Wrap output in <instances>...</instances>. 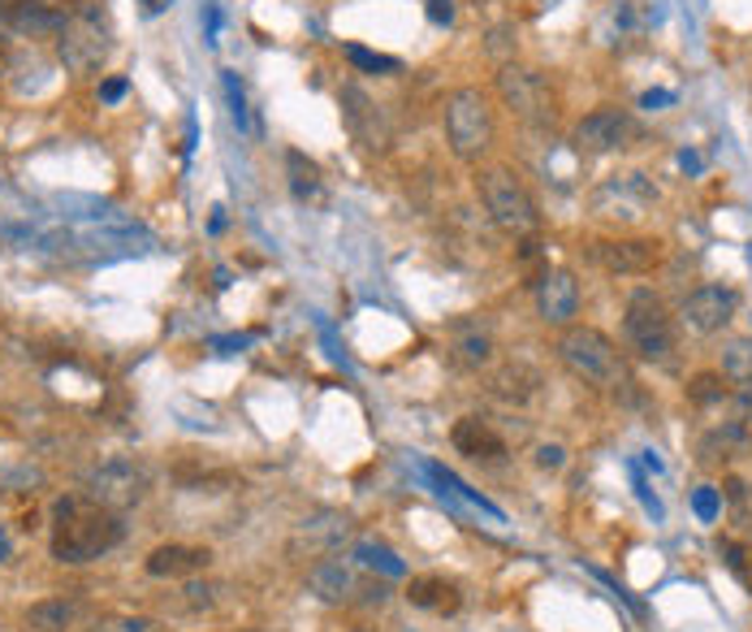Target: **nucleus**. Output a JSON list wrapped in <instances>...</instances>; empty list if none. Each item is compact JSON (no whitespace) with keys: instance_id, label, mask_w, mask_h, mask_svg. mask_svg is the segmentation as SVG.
Listing matches in <instances>:
<instances>
[{"instance_id":"26","label":"nucleus","mask_w":752,"mask_h":632,"mask_svg":"<svg viewBox=\"0 0 752 632\" xmlns=\"http://www.w3.org/2000/svg\"><path fill=\"white\" fill-rule=\"evenodd\" d=\"M347 61H351L354 70H363V74H399L402 70L399 56L372 53V49H363V44H347Z\"/></svg>"},{"instance_id":"21","label":"nucleus","mask_w":752,"mask_h":632,"mask_svg":"<svg viewBox=\"0 0 752 632\" xmlns=\"http://www.w3.org/2000/svg\"><path fill=\"white\" fill-rule=\"evenodd\" d=\"M78 611H83L78 598H44V602L27 607L22 624H27V632H65V629H74Z\"/></svg>"},{"instance_id":"3","label":"nucleus","mask_w":752,"mask_h":632,"mask_svg":"<svg viewBox=\"0 0 752 632\" xmlns=\"http://www.w3.org/2000/svg\"><path fill=\"white\" fill-rule=\"evenodd\" d=\"M442 126H446V144L458 160H480L494 148L498 135V108L489 101V92L480 87H458L442 105Z\"/></svg>"},{"instance_id":"13","label":"nucleus","mask_w":752,"mask_h":632,"mask_svg":"<svg viewBox=\"0 0 752 632\" xmlns=\"http://www.w3.org/2000/svg\"><path fill=\"white\" fill-rule=\"evenodd\" d=\"M307 589H311V598H320L329 607H342V602H351L354 593H359V572H354L351 559H342V555H320L307 568Z\"/></svg>"},{"instance_id":"20","label":"nucleus","mask_w":752,"mask_h":632,"mask_svg":"<svg viewBox=\"0 0 752 632\" xmlns=\"http://www.w3.org/2000/svg\"><path fill=\"white\" fill-rule=\"evenodd\" d=\"M489 390L498 394L501 403H515V408H523L537 390H541V372L532 369V365H523V360H515V365H501L494 372V381H489Z\"/></svg>"},{"instance_id":"32","label":"nucleus","mask_w":752,"mask_h":632,"mask_svg":"<svg viewBox=\"0 0 752 632\" xmlns=\"http://www.w3.org/2000/svg\"><path fill=\"white\" fill-rule=\"evenodd\" d=\"M126 96V78H104L100 83V101L104 105H117Z\"/></svg>"},{"instance_id":"4","label":"nucleus","mask_w":752,"mask_h":632,"mask_svg":"<svg viewBox=\"0 0 752 632\" xmlns=\"http://www.w3.org/2000/svg\"><path fill=\"white\" fill-rule=\"evenodd\" d=\"M558 356H562V365L575 377H584L593 386H605V390L627 386L623 351L614 347V338L602 334L597 325H566L562 338H558Z\"/></svg>"},{"instance_id":"14","label":"nucleus","mask_w":752,"mask_h":632,"mask_svg":"<svg viewBox=\"0 0 752 632\" xmlns=\"http://www.w3.org/2000/svg\"><path fill=\"white\" fill-rule=\"evenodd\" d=\"M537 313L546 325H571L580 313V282L571 268H550L541 282H537Z\"/></svg>"},{"instance_id":"8","label":"nucleus","mask_w":752,"mask_h":632,"mask_svg":"<svg viewBox=\"0 0 752 632\" xmlns=\"http://www.w3.org/2000/svg\"><path fill=\"white\" fill-rule=\"evenodd\" d=\"M87 498L121 516V512H130V507H139L148 498V468L135 464L130 455H113V460H104L100 468L92 473Z\"/></svg>"},{"instance_id":"35","label":"nucleus","mask_w":752,"mask_h":632,"mask_svg":"<svg viewBox=\"0 0 752 632\" xmlns=\"http://www.w3.org/2000/svg\"><path fill=\"white\" fill-rule=\"evenodd\" d=\"M0 563H13V546H9V533H0Z\"/></svg>"},{"instance_id":"22","label":"nucleus","mask_w":752,"mask_h":632,"mask_svg":"<svg viewBox=\"0 0 752 632\" xmlns=\"http://www.w3.org/2000/svg\"><path fill=\"white\" fill-rule=\"evenodd\" d=\"M221 87H225V105H230V122L239 135H260V122L247 105V87L239 78V70H221Z\"/></svg>"},{"instance_id":"12","label":"nucleus","mask_w":752,"mask_h":632,"mask_svg":"<svg viewBox=\"0 0 752 632\" xmlns=\"http://www.w3.org/2000/svg\"><path fill=\"white\" fill-rule=\"evenodd\" d=\"M740 308V295L731 286H697L688 299H684V325L697 329V334H722L731 325V316Z\"/></svg>"},{"instance_id":"15","label":"nucleus","mask_w":752,"mask_h":632,"mask_svg":"<svg viewBox=\"0 0 752 632\" xmlns=\"http://www.w3.org/2000/svg\"><path fill=\"white\" fill-rule=\"evenodd\" d=\"M451 442L458 455H467V460H476V464H498L506 460V438H501L494 421H485V417H458L451 429Z\"/></svg>"},{"instance_id":"19","label":"nucleus","mask_w":752,"mask_h":632,"mask_svg":"<svg viewBox=\"0 0 752 632\" xmlns=\"http://www.w3.org/2000/svg\"><path fill=\"white\" fill-rule=\"evenodd\" d=\"M406 602L420 607V611H433V615H454L463 598H458V584L446 577H411Z\"/></svg>"},{"instance_id":"34","label":"nucleus","mask_w":752,"mask_h":632,"mask_svg":"<svg viewBox=\"0 0 752 632\" xmlns=\"http://www.w3.org/2000/svg\"><path fill=\"white\" fill-rule=\"evenodd\" d=\"M735 408H740V417L752 421V381H740V390H735Z\"/></svg>"},{"instance_id":"9","label":"nucleus","mask_w":752,"mask_h":632,"mask_svg":"<svg viewBox=\"0 0 752 632\" xmlns=\"http://www.w3.org/2000/svg\"><path fill=\"white\" fill-rule=\"evenodd\" d=\"M632 139H636V122H632V113H623V108H614V105L584 113V117L575 122V130H571V144H575L580 152H589V157L623 152Z\"/></svg>"},{"instance_id":"31","label":"nucleus","mask_w":752,"mask_h":632,"mask_svg":"<svg viewBox=\"0 0 752 632\" xmlns=\"http://www.w3.org/2000/svg\"><path fill=\"white\" fill-rule=\"evenodd\" d=\"M428 22H433V27H451L454 0H428Z\"/></svg>"},{"instance_id":"36","label":"nucleus","mask_w":752,"mask_h":632,"mask_svg":"<svg viewBox=\"0 0 752 632\" xmlns=\"http://www.w3.org/2000/svg\"><path fill=\"white\" fill-rule=\"evenodd\" d=\"M640 105H645V108H653V105H670V96H666V92H649V96H645Z\"/></svg>"},{"instance_id":"39","label":"nucleus","mask_w":752,"mask_h":632,"mask_svg":"<svg viewBox=\"0 0 752 632\" xmlns=\"http://www.w3.org/2000/svg\"><path fill=\"white\" fill-rule=\"evenodd\" d=\"M749 559H752V555H749ZM735 577H744V584L752 589V568H749V563H740V568H735Z\"/></svg>"},{"instance_id":"40","label":"nucleus","mask_w":752,"mask_h":632,"mask_svg":"<svg viewBox=\"0 0 752 632\" xmlns=\"http://www.w3.org/2000/svg\"><path fill=\"white\" fill-rule=\"evenodd\" d=\"M243 632H264V629H243Z\"/></svg>"},{"instance_id":"17","label":"nucleus","mask_w":752,"mask_h":632,"mask_svg":"<svg viewBox=\"0 0 752 632\" xmlns=\"http://www.w3.org/2000/svg\"><path fill=\"white\" fill-rule=\"evenodd\" d=\"M351 533L347 525V516H338V512H316V516H307L299 528H295V541H290V550L295 555H333V546L342 541Z\"/></svg>"},{"instance_id":"10","label":"nucleus","mask_w":752,"mask_h":632,"mask_svg":"<svg viewBox=\"0 0 752 632\" xmlns=\"http://www.w3.org/2000/svg\"><path fill=\"white\" fill-rule=\"evenodd\" d=\"M589 256L602 264L610 277H649L657 264L666 261L661 239H597Z\"/></svg>"},{"instance_id":"1","label":"nucleus","mask_w":752,"mask_h":632,"mask_svg":"<svg viewBox=\"0 0 752 632\" xmlns=\"http://www.w3.org/2000/svg\"><path fill=\"white\" fill-rule=\"evenodd\" d=\"M126 537L117 512H108L92 498H61L52 512V559L56 563H92L108 555Z\"/></svg>"},{"instance_id":"30","label":"nucleus","mask_w":752,"mask_h":632,"mask_svg":"<svg viewBox=\"0 0 752 632\" xmlns=\"http://www.w3.org/2000/svg\"><path fill=\"white\" fill-rule=\"evenodd\" d=\"M692 507H697V516H701V520H713V516H718V494H713V489L705 485V489H697Z\"/></svg>"},{"instance_id":"33","label":"nucleus","mask_w":752,"mask_h":632,"mask_svg":"<svg viewBox=\"0 0 752 632\" xmlns=\"http://www.w3.org/2000/svg\"><path fill=\"white\" fill-rule=\"evenodd\" d=\"M537 464H541V468H562V464H566V451H562V446H541V451H537Z\"/></svg>"},{"instance_id":"18","label":"nucleus","mask_w":752,"mask_h":632,"mask_svg":"<svg viewBox=\"0 0 752 632\" xmlns=\"http://www.w3.org/2000/svg\"><path fill=\"white\" fill-rule=\"evenodd\" d=\"M494 334L489 329H480V325H458L451 338V360L458 369L467 372H480L494 365Z\"/></svg>"},{"instance_id":"2","label":"nucleus","mask_w":752,"mask_h":632,"mask_svg":"<svg viewBox=\"0 0 752 632\" xmlns=\"http://www.w3.org/2000/svg\"><path fill=\"white\" fill-rule=\"evenodd\" d=\"M476 196H480L489 221L498 225L501 234L528 239V234L541 230V209H537L532 191L519 182L515 169H506V165H485V169H476Z\"/></svg>"},{"instance_id":"24","label":"nucleus","mask_w":752,"mask_h":632,"mask_svg":"<svg viewBox=\"0 0 752 632\" xmlns=\"http://www.w3.org/2000/svg\"><path fill=\"white\" fill-rule=\"evenodd\" d=\"M722 377L752 381V338H727V347H722Z\"/></svg>"},{"instance_id":"16","label":"nucleus","mask_w":752,"mask_h":632,"mask_svg":"<svg viewBox=\"0 0 752 632\" xmlns=\"http://www.w3.org/2000/svg\"><path fill=\"white\" fill-rule=\"evenodd\" d=\"M212 563V550L208 546H182V541H169V546H156L148 555V572L160 580H178V577H200Z\"/></svg>"},{"instance_id":"23","label":"nucleus","mask_w":752,"mask_h":632,"mask_svg":"<svg viewBox=\"0 0 752 632\" xmlns=\"http://www.w3.org/2000/svg\"><path fill=\"white\" fill-rule=\"evenodd\" d=\"M286 173H290V196H295V200H316V196H320V187H325L320 165H316L311 157H303L299 148H290V152H286Z\"/></svg>"},{"instance_id":"6","label":"nucleus","mask_w":752,"mask_h":632,"mask_svg":"<svg viewBox=\"0 0 752 632\" xmlns=\"http://www.w3.org/2000/svg\"><path fill=\"white\" fill-rule=\"evenodd\" d=\"M108 27H104L100 4L92 0H74L70 4V22L65 31L56 35V56L70 74H96L108 56Z\"/></svg>"},{"instance_id":"38","label":"nucleus","mask_w":752,"mask_h":632,"mask_svg":"<svg viewBox=\"0 0 752 632\" xmlns=\"http://www.w3.org/2000/svg\"><path fill=\"white\" fill-rule=\"evenodd\" d=\"M169 4H173V0H144L148 13H160V9H169Z\"/></svg>"},{"instance_id":"5","label":"nucleus","mask_w":752,"mask_h":632,"mask_svg":"<svg viewBox=\"0 0 752 632\" xmlns=\"http://www.w3.org/2000/svg\"><path fill=\"white\" fill-rule=\"evenodd\" d=\"M623 338L627 347L649 360V365H666L675 356V316L666 313L661 295H653L649 286H636L627 295V308H623Z\"/></svg>"},{"instance_id":"25","label":"nucleus","mask_w":752,"mask_h":632,"mask_svg":"<svg viewBox=\"0 0 752 632\" xmlns=\"http://www.w3.org/2000/svg\"><path fill=\"white\" fill-rule=\"evenodd\" d=\"M722 399H727V377L722 372H697L688 381V403L709 408V403H722Z\"/></svg>"},{"instance_id":"7","label":"nucleus","mask_w":752,"mask_h":632,"mask_svg":"<svg viewBox=\"0 0 752 632\" xmlns=\"http://www.w3.org/2000/svg\"><path fill=\"white\" fill-rule=\"evenodd\" d=\"M498 96L501 105L510 108L519 122H528V126H550L553 122V92L550 83H546V74L541 70H532V65H501L498 70Z\"/></svg>"},{"instance_id":"28","label":"nucleus","mask_w":752,"mask_h":632,"mask_svg":"<svg viewBox=\"0 0 752 632\" xmlns=\"http://www.w3.org/2000/svg\"><path fill=\"white\" fill-rule=\"evenodd\" d=\"M216 593H221V584L191 577L187 589H182V602H187V611H212V607H216Z\"/></svg>"},{"instance_id":"11","label":"nucleus","mask_w":752,"mask_h":632,"mask_svg":"<svg viewBox=\"0 0 752 632\" xmlns=\"http://www.w3.org/2000/svg\"><path fill=\"white\" fill-rule=\"evenodd\" d=\"M70 22V4L61 0H0V27L13 35L31 40H52Z\"/></svg>"},{"instance_id":"29","label":"nucleus","mask_w":752,"mask_h":632,"mask_svg":"<svg viewBox=\"0 0 752 632\" xmlns=\"http://www.w3.org/2000/svg\"><path fill=\"white\" fill-rule=\"evenodd\" d=\"M87 632H156L148 615H104Z\"/></svg>"},{"instance_id":"27","label":"nucleus","mask_w":752,"mask_h":632,"mask_svg":"<svg viewBox=\"0 0 752 632\" xmlns=\"http://www.w3.org/2000/svg\"><path fill=\"white\" fill-rule=\"evenodd\" d=\"M354 559L368 563V568H381L385 577H402V572H406L399 555H394L390 546H377V541H359V546H354Z\"/></svg>"},{"instance_id":"37","label":"nucleus","mask_w":752,"mask_h":632,"mask_svg":"<svg viewBox=\"0 0 752 632\" xmlns=\"http://www.w3.org/2000/svg\"><path fill=\"white\" fill-rule=\"evenodd\" d=\"M225 230V209H212V234H221Z\"/></svg>"}]
</instances>
